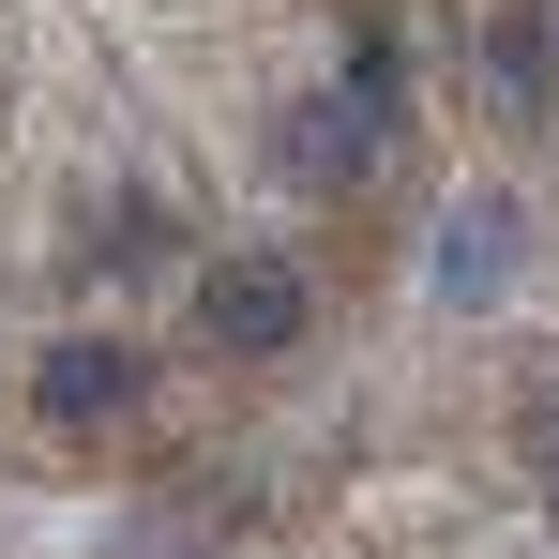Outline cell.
I'll return each mask as SVG.
<instances>
[{"label":"cell","instance_id":"6da1fadb","mask_svg":"<svg viewBox=\"0 0 559 559\" xmlns=\"http://www.w3.org/2000/svg\"><path fill=\"white\" fill-rule=\"evenodd\" d=\"M197 333H212L227 364H273L287 333H302V273H287V258H212V287H197Z\"/></svg>","mask_w":559,"mask_h":559},{"label":"cell","instance_id":"7a4b0ae2","mask_svg":"<svg viewBox=\"0 0 559 559\" xmlns=\"http://www.w3.org/2000/svg\"><path fill=\"white\" fill-rule=\"evenodd\" d=\"M136 393H152V364H136L121 333H61V348L31 364V408H46V424H121Z\"/></svg>","mask_w":559,"mask_h":559},{"label":"cell","instance_id":"3957f363","mask_svg":"<svg viewBox=\"0 0 559 559\" xmlns=\"http://www.w3.org/2000/svg\"><path fill=\"white\" fill-rule=\"evenodd\" d=\"M484 92L499 106H559V0H499L484 15Z\"/></svg>","mask_w":559,"mask_h":559},{"label":"cell","instance_id":"277c9868","mask_svg":"<svg viewBox=\"0 0 559 559\" xmlns=\"http://www.w3.org/2000/svg\"><path fill=\"white\" fill-rule=\"evenodd\" d=\"M273 152L302 167V182H364V152H378V106H348V92H333V106H287V121H273Z\"/></svg>","mask_w":559,"mask_h":559},{"label":"cell","instance_id":"5b68a950","mask_svg":"<svg viewBox=\"0 0 559 559\" xmlns=\"http://www.w3.org/2000/svg\"><path fill=\"white\" fill-rule=\"evenodd\" d=\"M499 273H514V212H499V197H468L454 242H439V287H454V302H499Z\"/></svg>","mask_w":559,"mask_h":559},{"label":"cell","instance_id":"8992f818","mask_svg":"<svg viewBox=\"0 0 559 559\" xmlns=\"http://www.w3.org/2000/svg\"><path fill=\"white\" fill-rule=\"evenodd\" d=\"M530 439H545V468H559V408H530Z\"/></svg>","mask_w":559,"mask_h":559}]
</instances>
